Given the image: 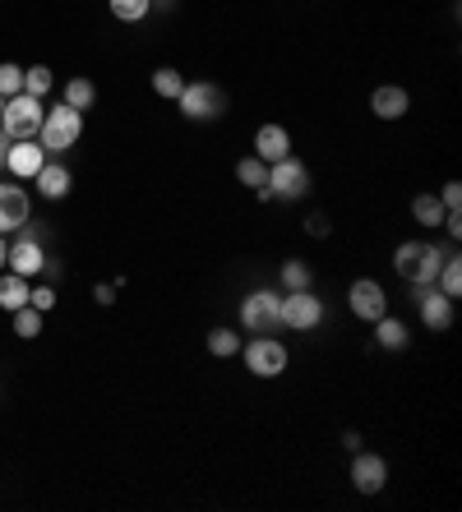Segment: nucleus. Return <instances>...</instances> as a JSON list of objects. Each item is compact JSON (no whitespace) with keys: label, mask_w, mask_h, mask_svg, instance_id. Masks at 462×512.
Returning <instances> with one entry per match:
<instances>
[{"label":"nucleus","mask_w":462,"mask_h":512,"mask_svg":"<svg viewBox=\"0 0 462 512\" xmlns=\"http://www.w3.org/2000/svg\"><path fill=\"white\" fill-rule=\"evenodd\" d=\"M153 10H176V0H153Z\"/></svg>","instance_id":"obj_36"},{"label":"nucleus","mask_w":462,"mask_h":512,"mask_svg":"<svg viewBox=\"0 0 462 512\" xmlns=\"http://www.w3.org/2000/svg\"><path fill=\"white\" fill-rule=\"evenodd\" d=\"M236 180L250 185V190H264L268 185V162H259V157H241V162H236Z\"/></svg>","instance_id":"obj_25"},{"label":"nucleus","mask_w":462,"mask_h":512,"mask_svg":"<svg viewBox=\"0 0 462 512\" xmlns=\"http://www.w3.org/2000/svg\"><path fill=\"white\" fill-rule=\"evenodd\" d=\"M384 480H389V462L379 453H361L356 448V457H352V485L361 489V494H379L384 489Z\"/></svg>","instance_id":"obj_14"},{"label":"nucleus","mask_w":462,"mask_h":512,"mask_svg":"<svg viewBox=\"0 0 462 512\" xmlns=\"http://www.w3.org/2000/svg\"><path fill=\"white\" fill-rule=\"evenodd\" d=\"M439 291H444L449 300L462 296V259H458V250H449L444 254V263H439Z\"/></svg>","instance_id":"obj_19"},{"label":"nucleus","mask_w":462,"mask_h":512,"mask_svg":"<svg viewBox=\"0 0 462 512\" xmlns=\"http://www.w3.org/2000/svg\"><path fill=\"white\" fill-rule=\"evenodd\" d=\"M28 305H33L37 314L56 310V291H51V286H28Z\"/></svg>","instance_id":"obj_31"},{"label":"nucleus","mask_w":462,"mask_h":512,"mask_svg":"<svg viewBox=\"0 0 462 512\" xmlns=\"http://www.w3.org/2000/svg\"><path fill=\"white\" fill-rule=\"evenodd\" d=\"M282 323L296 328V333H315L319 323H324V300L305 286V291H287L282 296Z\"/></svg>","instance_id":"obj_9"},{"label":"nucleus","mask_w":462,"mask_h":512,"mask_svg":"<svg viewBox=\"0 0 462 512\" xmlns=\"http://www.w3.org/2000/svg\"><path fill=\"white\" fill-rule=\"evenodd\" d=\"M19 231H24V236L10 245V259H5V268H10V273H19V277H42V268H47V250H42V227H37L33 217H28Z\"/></svg>","instance_id":"obj_6"},{"label":"nucleus","mask_w":462,"mask_h":512,"mask_svg":"<svg viewBox=\"0 0 462 512\" xmlns=\"http://www.w3.org/2000/svg\"><path fill=\"white\" fill-rule=\"evenodd\" d=\"M416 300H421V323H426L430 333H444L453 328V300L435 286H416Z\"/></svg>","instance_id":"obj_13"},{"label":"nucleus","mask_w":462,"mask_h":512,"mask_svg":"<svg viewBox=\"0 0 462 512\" xmlns=\"http://www.w3.org/2000/svg\"><path fill=\"white\" fill-rule=\"evenodd\" d=\"M444 254H449V250H439V245H426V240H402L398 254H393V268H398L402 282H412V286H435Z\"/></svg>","instance_id":"obj_1"},{"label":"nucleus","mask_w":462,"mask_h":512,"mask_svg":"<svg viewBox=\"0 0 462 512\" xmlns=\"http://www.w3.org/2000/svg\"><path fill=\"white\" fill-rule=\"evenodd\" d=\"M0 111H5V97H0Z\"/></svg>","instance_id":"obj_37"},{"label":"nucleus","mask_w":462,"mask_h":512,"mask_svg":"<svg viewBox=\"0 0 462 512\" xmlns=\"http://www.w3.org/2000/svg\"><path fill=\"white\" fill-rule=\"evenodd\" d=\"M61 102H65V107H74V111H88L93 102H98V88H93V79H70Z\"/></svg>","instance_id":"obj_23"},{"label":"nucleus","mask_w":462,"mask_h":512,"mask_svg":"<svg viewBox=\"0 0 462 512\" xmlns=\"http://www.w3.org/2000/svg\"><path fill=\"white\" fill-rule=\"evenodd\" d=\"M176 107H181L185 120H222V116H227V93H222L218 84L199 79V84H185L181 88Z\"/></svg>","instance_id":"obj_5"},{"label":"nucleus","mask_w":462,"mask_h":512,"mask_svg":"<svg viewBox=\"0 0 462 512\" xmlns=\"http://www.w3.org/2000/svg\"><path fill=\"white\" fill-rule=\"evenodd\" d=\"M79 134H84V111L65 107V102H56V107H47V116H42V130H37V143L47 148V157H65L79 143Z\"/></svg>","instance_id":"obj_2"},{"label":"nucleus","mask_w":462,"mask_h":512,"mask_svg":"<svg viewBox=\"0 0 462 512\" xmlns=\"http://www.w3.org/2000/svg\"><path fill=\"white\" fill-rule=\"evenodd\" d=\"M310 282H315V273H310V263H305V259H287V263H282V286H287V291H305Z\"/></svg>","instance_id":"obj_27"},{"label":"nucleus","mask_w":462,"mask_h":512,"mask_svg":"<svg viewBox=\"0 0 462 512\" xmlns=\"http://www.w3.org/2000/svg\"><path fill=\"white\" fill-rule=\"evenodd\" d=\"M33 185H37V194H42V199H65V194H70V185H74V176L65 171L61 157H47V167L33 176Z\"/></svg>","instance_id":"obj_16"},{"label":"nucleus","mask_w":462,"mask_h":512,"mask_svg":"<svg viewBox=\"0 0 462 512\" xmlns=\"http://www.w3.org/2000/svg\"><path fill=\"white\" fill-rule=\"evenodd\" d=\"M107 10L121 19V24H139L153 14V0H107Z\"/></svg>","instance_id":"obj_24"},{"label":"nucleus","mask_w":462,"mask_h":512,"mask_svg":"<svg viewBox=\"0 0 462 512\" xmlns=\"http://www.w3.org/2000/svg\"><path fill=\"white\" fill-rule=\"evenodd\" d=\"M14 93H24V65L5 60L0 65V97H14Z\"/></svg>","instance_id":"obj_30"},{"label":"nucleus","mask_w":462,"mask_h":512,"mask_svg":"<svg viewBox=\"0 0 462 512\" xmlns=\"http://www.w3.org/2000/svg\"><path fill=\"white\" fill-rule=\"evenodd\" d=\"M268 194L282 203H296L310 194V167H305L301 157H282V162H268Z\"/></svg>","instance_id":"obj_4"},{"label":"nucleus","mask_w":462,"mask_h":512,"mask_svg":"<svg viewBox=\"0 0 462 512\" xmlns=\"http://www.w3.org/2000/svg\"><path fill=\"white\" fill-rule=\"evenodd\" d=\"M241 328H250V333H278L282 328V296L278 291H268V286L250 291V296L241 300Z\"/></svg>","instance_id":"obj_7"},{"label":"nucleus","mask_w":462,"mask_h":512,"mask_svg":"<svg viewBox=\"0 0 462 512\" xmlns=\"http://www.w3.org/2000/svg\"><path fill=\"white\" fill-rule=\"evenodd\" d=\"M241 333H236V328H213V333H208V351H213V356L218 360H231V356H241Z\"/></svg>","instance_id":"obj_22"},{"label":"nucleus","mask_w":462,"mask_h":512,"mask_svg":"<svg viewBox=\"0 0 462 512\" xmlns=\"http://www.w3.org/2000/svg\"><path fill=\"white\" fill-rule=\"evenodd\" d=\"M347 305H352V314L361 323H375L389 314V296H384V286H379L375 277H356V282L347 286Z\"/></svg>","instance_id":"obj_10"},{"label":"nucleus","mask_w":462,"mask_h":512,"mask_svg":"<svg viewBox=\"0 0 462 512\" xmlns=\"http://www.w3.org/2000/svg\"><path fill=\"white\" fill-rule=\"evenodd\" d=\"M439 203H444V213H462V185H458V180H449V185H444Z\"/></svg>","instance_id":"obj_32"},{"label":"nucleus","mask_w":462,"mask_h":512,"mask_svg":"<svg viewBox=\"0 0 462 512\" xmlns=\"http://www.w3.org/2000/svg\"><path fill=\"white\" fill-rule=\"evenodd\" d=\"M412 217L421 222V227H444V203H439V194H416L412 199Z\"/></svg>","instance_id":"obj_20"},{"label":"nucleus","mask_w":462,"mask_h":512,"mask_svg":"<svg viewBox=\"0 0 462 512\" xmlns=\"http://www.w3.org/2000/svg\"><path fill=\"white\" fill-rule=\"evenodd\" d=\"M241 356H245V370L255 374V379H278V374H287V346L273 333H259L250 346H241Z\"/></svg>","instance_id":"obj_8"},{"label":"nucleus","mask_w":462,"mask_h":512,"mask_svg":"<svg viewBox=\"0 0 462 512\" xmlns=\"http://www.w3.org/2000/svg\"><path fill=\"white\" fill-rule=\"evenodd\" d=\"M0 167H10V176L14 180H33L37 171L47 167V148L37 139H14L10 143V153H5V162Z\"/></svg>","instance_id":"obj_11"},{"label":"nucleus","mask_w":462,"mask_h":512,"mask_svg":"<svg viewBox=\"0 0 462 512\" xmlns=\"http://www.w3.org/2000/svg\"><path fill=\"white\" fill-rule=\"evenodd\" d=\"M19 305H28V277L19 273H0V310H19Z\"/></svg>","instance_id":"obj_18"},{"label":"nucleus","mask_w":462,"mask_h":512,"mask_svg":"<svg viewBox=\"0 0 462 512\" xmlns=\"http://www.w3.org/2000/svg\"><path fill=\"white\" fill-rule=\"evenodd\" d=\"M181 88H185V74H176L171 65H162V70H153V93L158 97H167V102H176L181 97Z\"/></svg>","instance_id":"obj_26"},{"label":"nucleus","mask_w":462,"mask_h":512,"mask_svg":"<svg viewBox=\"0 0 462 512\" xmlns=\"http://www.w3.org/2000/svg\"><path fill=\"white\" fill-rule=\"evenodd\" d=\"M51 88H56V74H51L47 65H28V70H24V93L47 97Z\"/></svg>","instance_id":"obj_28"},{"label":"nucleus","mask_w":462,"mask_h":512,"mask_svg":"<svg viewBox=\"0 0 462 512\" xmlns=\"http://www.w3.org/2000/svg\"><path fill=\"white\" fill-rule=\"evenodd\" d=\"M14 333L24 337V342H33V337L42 333V314H37L33 305H19V310H14Z\"/></svg>","instance_id":"obj_29"},{"label":"nucleus","mask_w":462,"mask_h":512,"mask_svg":"<svg viewBox=\"0 0 462 512\" xmlns=\"http://www.w3.org/2000/svg\"><path fill=\"white\" fill-rule=\"evenodd\" d=\"M375 342L384 346V351H402V346H407V323L389 319V314H384V319H375Z\"/></svg>","instance_id":"obj_21"},{"label":"nucleus","mask_w":462,"mask_h":512,"mask_svg":"<svg viewBox=\"0 0 462 512\" xmlns=\"http://www.w3.org/2000/svg\"><path fill=\"white\" fill-rule=\"evenodd\" d=\"M42 116H47L42 97L14 93V97H5V111H0V130L10 134V139H37V130H42Z\"/></svg>","instance_id":"obj_3"},{"label":"nucleus","mask_w":462,"mask_h":512,"mask_svg":"<svg viewBox=\"0 0 462 512\" xmlns=\"http://www.w3.org/2000/svg\"><path fill=\"white\" fill-rule=\"evenodd\" d=\"M28 217H33V199L24 185H0V236L19 231Z\"/></svg>","instance_id":"obj_12"},{"label":"nucleus","mask_w":462,"mask_h":512,"mask_svg":"<svg viewBox=\"0 0 462 512\" xmlns=\"http://www.w3.org/2000/svg\"><path fill=\"white\" fill-rule=\"evenodd\" d=\"M407 107H412V97H407V88H398V84L375 88V97H370V111H375L379 120H402Z\"/></svg>","instance_id":"obj_17"},{"label":"nucleus","mask_w":462,"mask_h":512,"mask_svg":"<svg viewBox=\"0 0 462 512\" xmlns=\"http://www.w3.org/2000/svg\"><path fill=\"white\" fill-rule=\"evenodd\" d=\"M5 259H10V240L0 236V268H5Z\"/></svg>","instance_id":"obj_35"},{"label":"nucleus","mask_w":462,"mask_h":512,"mask_svg":"<svg viewBox=\"0 0 462 512\" xmlns=\"http://www.w3.org/2000/svg\"><path fill=\"white\" fill-rule=\"evenodd\" d=\"M10 143H14V139H10L5 130H0V162H5V153H10Z\"/></svg>","instance_id":"obj_34"},{"label":"nucleus","mask_w":462,"mask_h":512,"mask_svg":"<svg viewBox=\"0 0 462 512\" xmlns=\"http://www.w3.org/2000/svg\"><path fill=\"white\" fill-rule=\"evenodd\" d=\"M305 231H310V236H329V231H333V222H329V217H324V213H315V217H305Z\"/></svg>","instance_id":"obj_33"},{"label":"nucleus","mask_w":462,"mask_h":512,"mask_svg":"<svg viewBox=\"0 0 462 512\" xmlns=\"http://www.w3.org/2000/svg\"><path fill=\"white\" fill-rule=\"evenodd\" d=\"M292 153V134H287V125H259V134H255V157L259 162H282V157Z\"/></svg>","instance_id":"obj_15"}]
</instances>
